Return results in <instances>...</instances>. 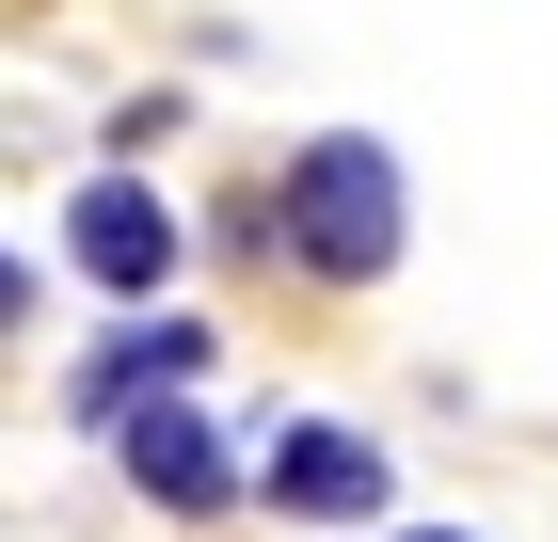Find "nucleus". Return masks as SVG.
<instances>
[{"label": "nucleus", "instance_id": "7ed1b4c3", "mask_svg": "<svg viewBox=\"0 0 558 542\" xmlns=\"http://www.w3.org/2000/svg\"><path fill=\"white\" fill-rule=\"evenodd\" d=\"M112 447H129V479H144L160 510H223V495H240V462H223V431L192 415V383H175V399H129Z\"/></svg>", "mask_w": 558, "mask_h": 542}, {"label": "nucleus", "instance_id": "423d86ee", "mask_svg": "<svg viewBox=\"0 0 558 542\" xmlns=\"http://www.w3.org/2000/svg\"><path fill=\"white\" fill-rule=\"evenodd\" d=\"M0 320H16V255H0Z\"/></svg>", "mask_w": 558, "mask_h": 542}, {"label": "nucleus", "instance_id": "f03ea898", "mask_svg": "<svg viewBox=\"0 0 558 542\" xmlns=\"http://www.w3.org/2000/svg\"><path fill=\"white\" fill-rule=\"evenodd\" d=\"M64 255H81V288H112V303H144L175 272V208L144 192V176H96L81 208H64Z\"/></svg>", "mask_w": 558, "mask_h": 542}, {"label": "nucleus", "instance_id": "20e7f679", "mask_svg": "<svg viewBox=\"0 0 558 542\" xmlns=\"http://www.w3.org/2000/svg\"><path fill=\"white\" fill-rule=\"evenodd\" d=\"M271 510H303V527H367V510H384V447L336 431V415H303L288 447H271Z\"/></svg>", "mask_w": 558, "mask_h": 542}, {"label": "nucleus", "instance_id": "f257e3e1", "mask_svg": "<svg viewBox=\"0 0 558 542\" xmlns=\"http://www.w3.org/2000/svg\"><path fill=\"white\" fill-rule=\"evenodd\" d=\"M288 240H303V272H336V288L399 272V160L367 128H319L288 160Z\"/></svg>", "mask_w": 558, "mask_h": 542}, {"label": "nucleus", "instance_id": "39448f33", "mask_svg": "<svg viewBox=\"0 0 558 542\" xmlns=\"http://www.w3.org/2000/svg\"><path fill=\"white\" fill-rule=\"evenodd\" d=\"M175 383H208V335H192V320H129V335L81 368V431H112L129 399H175Z\"/></svg>", "mask_w": 558, "mask_h": 542}]
</instances>
